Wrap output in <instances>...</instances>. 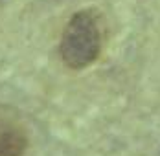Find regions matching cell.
<instances>
[{"label": "cell", "mask_w": 160, "mask_h": 156, "mask_svg": "<svg viewBox=\"0 0 160 156\" xmlns=\"http://www.w3.org/2000/svg\"><path fill=\"white\" fill-rule=\"evenodd\" d=\"M103 46L105 20L98 9L85 7L68 18L59 41V55L66 68L85 70L101 57Z\"/></svg>", "instance_id": "obj_1"}, {"label": "cell", "mask_w": 160, "mask_h": 156, "mask_svg": "<svg viewBox=\"0 0 160 156\" xmlns=\"http://www.w3.org/2000/svg\"><path fill=\"white\" fill-rule=\"evenodd\" d=\"M28 149V136L17 125L0 127V156H24Z\"/></svg>", "instance_id": "obj_2"}]
</instances>
